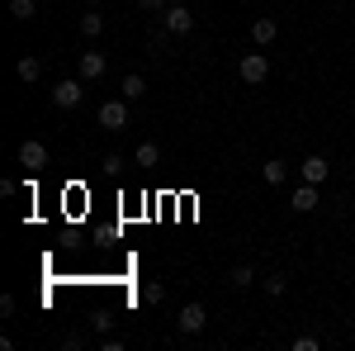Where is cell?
<instances>
[{"mask_svg": "<svg viewBox=\"0 0 355 351\" xmlns=\"http://www.w3.org/2000/svg\"><path fill=\"white\" fill-rule=\"evenodd\" d=\"M289 290V275H266V295H284Z\"/></svg>", "mask_w": 355, "mask_h": 351, "instance_id": "18", "label": "cell"}, {"mask_svg": "<svg viewBox=\"0 0 355 351\" xmlns=\"http://www.w3.org/2000/svg\"><path fill=\"white\" fill-rule=\"evenodd\" d=\"M175 323H180V332H185V337H194V332H204V323H209V313H204V304H185Z\"/></svg>", "mask_w": 355, "mask_h": 351, "instance_id": "6", "label": "cell"}, {"mask_svg": "<svg viewBox=\"0 0 355 351\" xmlns=\"http://www.w3.org/2000/svg\"><path fill=\"white\" fill-rule=\"evenodd\" d=\"M15 72H19V81H38V76H43V62H38V57H19V67H15Z\"/></svg>", "mask_w": 355, "mask_h": 351, "instance_id": "13", "label": "cell"}, {"mask_svg": "<svg viewBox=\"0 0 355 351\" xmlns=\"http://www.w3.org/2000/svg\"><path fill=\"white\" fill-rule=\"evenodd\" d=\"M313 209H318V186L303 181V186L294 190V214H313Z\"/></svg>", "mask_w": 355, "mask_h": 351, "instance_id": "8", "label": "cell"}, {"mask_svg": "<svg viewBox=\"0 0 355 351\" xmlns=\"http://www.w3.org/2000/svg\"><path fill=\"white\" fill-rule=\"evenodd\" d=\"M137 5H142L147 15H157V10H166V5H171V0H137Z\"/></svg>", "mask_w": 355, "mask_h": 351, "instance_id": "20", "label": "cell"}, {"mask_svg": "<svg viewBox=\"0 0 355 351\" xmlns=\"http://www.w3.org/2000/svg\"><path fill=\"white\" fill-rule=\"evenodd\" d=\"M81 33H85V38H100V33H105V15H95V10L81 15Z\"/></svg>", "mask_w": 355, "mask_h": 351, "instance_id": "15", "label": "cell"}, {"mask_svg": "<svg viewBox=\"0 0 355 351\" xmlns=\"http://www.w3.org/2000/svg\"><path fill=\"white\" fill-rule=\"evenodd\" d=\"M95 119H100L105 133H123V129H128V100H105Z\"/></svg>", "mask_w": 355, "mask_h": 351, "instance_id": "1", "label": "cell"}, {"mask_svg": "<svg viewBox=\"0 0 355 351\" xmlns=\"http://www.w3.org/2000/svg\"><path fill=\"white\" fill-rule=\"evenodd\" d=\"M237 72H242V81H246V85H261L266 76H270V62H266V53H246Z\"/></svg>", "mask_w": 355, "mask_h": 351, "instance_id": "2", "label": "cell"}, {"mask_svg": "<svg viewBox=\"0 0 355 351\" xmlns=\"http://www.w3.org/2000/svg\"><path fill=\"white\" fill-rule=\"evenodd\" d=\"M81 95H85L81 81H57L53 85V105L57 109H76V105H81Z\"/></svg>", "mask_w": 355, "mask_h": 351, "instance_id": "4", "label": "cell"}, {"mask_svg": "<svg viewBox=\"0 0 355 351\" xmlns=\"http://www.w3.org/2000/svg\"><path fill=\"white\" fill-rule=\"evenodd\" d=\"M275 33H279V24H275V19H266V15H261V19L251 24V38H256V48H266V43H275Z\"/></svg>", "mask_w": 355, "mask_h": 351, "instance_id": "10", "label": "cell"}, {"mask_svg": "<svg viewBox=\"0 0 355 351\" xmlns=\"http://www.w3.org/2000/svg\"><path fill=\"white\" fill-rule=\"evenodd\" d=\"M261 176H266L270 186H284V181H289V162H279V157H270V162L261 166Z\"/></svg>", "mask_w": 355, "mask_h": 351, "instance_id": "12", "label": "cell"}, {"mask_svg": "<svg viewBox=\"0 0 355 351\" xmlns=\"http://www.w3.org/2000/svg\"><path fill=\"white\" fill-rule=\"evenodd\" d=\"M142 295H147V304H162V299H166V290H162V285H147Z\"/></svg>", "mask_w": 355, "mask_h": 351, "instance_id": "19", "label": "cell"}, {"mask_svg": "<svg viewBox=\"0 0 355 351\" xmlns=\"http://www.w3.org/2000/svg\"><path fill=\"white\" fill-rule=\"evenodd\" d=\"M10 15H15L19 24H28V19L38 15V5H33V0H10Z\"/></svg>", "mask_w": 355, "mask_h": 351, "instance_id": "17", "label": "cell"}, {"mask_svg": "<svg viewBox=\"0 0 355 351\" xmlns=\"http://www.w3.org/2000/svg\"><path fill=\"white\" fill-rule=\"evenodd\" d=\"M299 171H303V181H308V186H322V181L331 176V162L313 152V157H303V166H299Z\"/></svg>", "mask_w": 355, "mask_h": 351, "instance_id": "7", "label": "cell"}, {"mask_svg": "<svg viewBox=\"0 0 355 351\" xmlns=\"http://www.w3.org/2000/svg\"><path fill=\"white\" fill-rule=\"evenodd\" d=\"M162 28H166V33H190L194 15L185 10V5H166V10H162Z\"/></svg>", "mask_w": 355, "mask_h": 351, "instance_id": "3", "label": "cell"}, {"mask_svg": "<svg viewBox=\"0 0 355 351\" xmlns=\"http://www.w3.org/2000/svg\"><path fill=\"white\" fill-rule=\"evenodd\" d=\"M227 285H232V290H246V285H256V270H251V266H232V270H227Z\"/></svg>", "mask_w": 355, "mask_h": 351, "instance_id": "14", "label": "cell"}, {"mask_svg": "<svg viewBox=\"0 0 355 351\" xmlns=\"http://www.w3.org/2000/svg\"><path fill=\"white\" fill-rule=\"evenodd\" d=\"M85 5H100V0H85Z\"/></svg>", "mask_w": 355, "mask_h": 351, "instance_id": "21", "label": "cell"}, {"mask_svg": "<svg viewBox=\"0 0 355 351\" xmlns=\"http://www.w3.org/2000/svg\"><path fill=\"white\" fill-rule=\"evenodd\" d=\"M133 162L142 166V171H152V166L162 162V147L157 142H137V152H133Z\"/></svg>", "mask_w": 355, "mask_h": 351, "instance_id": "11", "label": "cell"}, {"mask_svg": "<svg viewBox=\"0 0 355 351\" xmlns=\"http://www.w3.org/2000/svg\"><path fill=\"white\" fill-rule=\"evenodd\" d=\"M19 166H28V171L48 166V147H43L38 138H24V142H19Z\"/></svg>", "mask_w": 355, "mask_h": 351, "instance_id": "5", "label": "cell"}, {"mask_svg": "<svg viewBox=\"0 0 355 351\" xmlns=\"http://www.w3.org/2000/svg\"><path fill=\"white\" fill-rule=\"evenodd\" d=\"M119 90H123V100H142V95H147V81H142V76H123Z\"/></svg>", "mask_w": 355, "mask_h": 351, "instance_id": "16", "label": "cell"}, {"mask_svg": "<svg viewBox=\"0 0 355 351\" xmlns=\"http://www.w3.org/2000/svg\"><path fill=\"white\" fill-rule=\"evenodd\" d=\"M105 76V53H81V81H100Z\"/></svg>", "mask_w": 355, "mask_h": 351, "instance_id": "9", "label": "cell"}]
</instances>
